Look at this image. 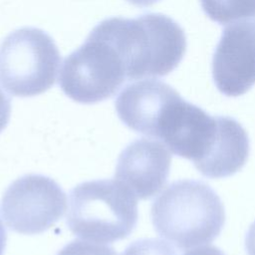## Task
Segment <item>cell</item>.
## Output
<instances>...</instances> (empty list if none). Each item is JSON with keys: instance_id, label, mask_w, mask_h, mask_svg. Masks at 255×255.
I'll return each instance as SVG.
<instances>
[{"instance_id": "2e32d148", "label": "cell", "mask_w": 255, "mask_h": 255, "mask_svg": "<svg viewBox=\"0 0 255 255\" xmlns=\"http://www.w3.org/2000/svg\"><path fill=\"white\" fill-rule=\"evenodd\" d=\"M245 248L248 255H255V221L250 225L246 235Z\"/></svg>"}, {"instance_id": "ba28073f", "label": "cell", "mask_w": 255, "mask_h": 255, "mask_svg": "<svg viewBox=\"0 0 255 255\" xmlns=\"http://www.w3.org/2000/svg\"><path fill=\"white\" fill-rule=\"evenodd\" d=\"M171 165L166 146L152 138L131 141L121 152L115 177L136 198L149 199L165 185Z\"/></svg>"}, {"instance_id": "5bb4252c", "label": "cell", "mask_w": 255, "mask_h": 255, "mask_svg": "<svg viewBox=\"0 0 255 255\" xmlns=\"http://www.w3.org/2000/svg\"><path fill=\"white\" fill-rule=\"evenodd\" d=\"M11 114V102L0 89V132L7 127Z\"/></svg>"}, {"instance_id": "30bf717a", "label": "cell", "mask_w": 255, "mask_h": 255, "mask_svg": "<svg viewBox=\"0 0 255 255\" xmlns=\"http://www.w3.org/2000/svg\"><path fill=\"white\" fill-rule=\"evenodd\" d=\"M249 138L244 128L233 118L219 117L216 141L197 170L206 177L222 178L235 174L249 155Z\"/></svg>"}, {"instance_id": "8992f818", "label": "cell", "mask_w": 255, "mask_h": 255, "mask_svg": "<svg viewBox=\"0 0 255 255\" xmlns=\"http://www.w3.org/2000/svg\"><path fill=\"white\" fill-rule=\"evenodd\" d=\"M66 207V194L54 179L27 174L7 187L1 199L0 213L11 230L31 235L49 229L63 217Z\"/></svg>"}, {"instance_id": "9a60e30c", "label": "cell", "mask_w": 255, "mask_h": 255, "mask_svg": "<svg viewBox=\"0 0 255 255\" xmlns=\"http://www.w3.org/2000/svg\"><path fill=\"white\" fill-rule=\"evenodd\" d=\"M183 255H225L219 248L215 246H203L187 251Z\"/></svg>"}, {"instance_id": "6da1fadb", "label": "cell", "mask_w": 255, "mask_h": 255, "mask_svg": "<svg viewBox=\"0 0 255 255\" xmlns=\"http://www.w3.org/2000/svg\"><path fill=\"white\" fill-rule=\"evenodd\" d=\"M97 27L121 55L128 80L166 76L186 50L182 28L163 14L147 13L133 19L111 17Z\"/></svg>"}, {"instance_id": "ac0fdd59", "label": "cell", "mask_w": 255, "mask_h": 255, "mask_svg": "<svg viewBox=\"0 0 255 255\" xmlns=\"http://www.w3.org/2000/svg\"><path fill=\"white\" fill-rule=\"evenodd\" d=\"M128 3L138 7H147L156 3L159 0H127Z\"/></svg>"}, {"instance_id": "4fadbf2b", "label": "cell", "mask_w": 255, "mask_h": 255, "mask_svg": "<svg viewBox=\"0 0 255 255\" xmlns=\"http://www.w3.org/2000/svg\"><path fill=\"white\" fill-rule=\"evenodd\" d=\"M57 255H117V252L111 246L74 240L63 247Z\"/></svg>"}, {"instance_id": "9c48e42d", "label": "cell", "mask_w": 255, "mask_h": 255, "mask_svg": "<svg viewBox=\"0 0 255 255\" xmlns=\"http://www.w3.org/2000/svg\"><path fill=\"white\" fill-rule=\"evenodd\" d=\"M180 95L157 80H143L128 85L115 106L120 120L130 129L155 137L158 122L168 106Z\"/></svg>"}, {"instance_id": "3957f363", "label": "cell", "mask_w": 255, "mask_h": 255, "mask_svg": "<svg viewBox=\"0 0 255 255\" xmlns=\"http://www.w3.org/2000/svg\"><path fill=\"white\" fill-rule=\"evenodd\" d=\"M137 216L134 194L118 180L85 181L70 193L67 225L82 239L103 243L125 239Z\"/></svg>"}, {"instance_id": "7a4b0ae2", "label": "cell", "mask_w": 255, "mask_h": 255, "mask_svg": "<svg viewBox=\"0 0 255 255\" xmlns=\"http://www.w3.org/2000/svg\"><path fill=\"white\" fill-rule=\"evenodd\" d=\"M150 216L157 234L179 249L212 242L225 222L216 192L206 183L190 179L168 185L153 201Z\"/></svg>"}, {"instance_id": "277c9868", "label": "cell", "mask_w": 255, "mask_h": 255, "mask_svg": "<svg viewBox=\"0 0 255 255\" xmlns=\"http://www.w3.org/2000/svg\"><path fill=\"white\" fill-rule=\"evenodd\" d=\"M61 55L45 31L23 27L11 32L0 45V83L15 97L45 93L56 82Z\"/></svg>"}, {"instance_id": "e0dca14e", "label": "cell", "mask_w": 255, "mask_h": 255, "mask_svg": "<svg viewBox=\"0 0 255 255\" xmlns=\"http://www.w3.org/2000/svg\"><path fill=\"white\" fill-rule=\"evenodd\" d=\"M6 241H7V235L6 230L0 221V255H3L5 248H6Z\"/></svg>"}, {"instance_id": "5b68a950", "label": "cell", "mask_w": 255, "mask_h": 255, "mask_svg": "<svg viewBox=\"0 0 255 255\" xmlns=\"http://www.w3.org/2000/svg\"><path fill=\"white\" fill-rule=\"evenodd\" d=\"M127 80L118 50L95 27L83 45L65 59L59 85L73 101L95 104L113 97Z\"/></svg>"}, {"instance_id": "7c38bea8", "label": "cell", "mask_w": 255, "mask_h": 255, "mask_svg": "<svg viewBox=\"0 0 255 255\" xmlns=\"http://www.w3.org/2000/svg\"><path fill=\"white\" fill-rule=\"evenodd\" d=\"M121 255H176V253L166 242L148 238L131 243Z\"/></svg>"}, {"instance_id": "8fae6325", "label": "cell", "mask_w": 255, "mask_h": 255, "mask_svg": "<svg viewBox=\"0 0 255 255\" xmlns=\"http://www.w3.org/2000/svg\"><path fill=\"white\" fill-rule=\"evenodd\" d=\"M207 16L226 24L242 19L255 18V0H200Z\"/></svg>"}, {"instance_id": "52a82bcc", "label": "cell", "mask_w": 255, "mask_h": 255, "mask_svg": "<svg viewBox=\"0 0 255 255\" xmlns=\"http://www.w3.org/2000/svg\"><path fill=\"white\" fill-rule=\"evenodd\" d=\"M212 76L228 97L241 96L255 84V21L225 28L213 56Z\"/></svg>"}]
</instances>
